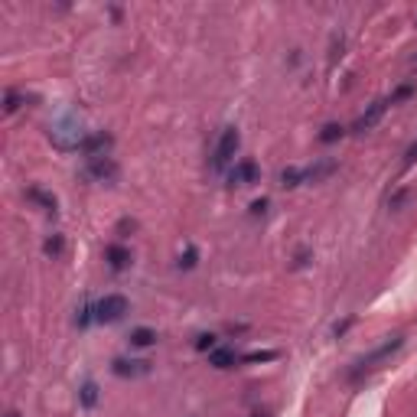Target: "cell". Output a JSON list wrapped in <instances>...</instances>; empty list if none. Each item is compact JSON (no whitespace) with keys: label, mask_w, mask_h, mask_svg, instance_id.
<instances>
[{"label":"cell","mask_w":417,"mask_h":417,"mask_svg":"<svg viewBox=\"0 0 417 417\" xmlns=\"http://www.w3.org/2000/svg\"><path fill=\"white\" fill-rule=\"evenodd\" d=\"M49 141H52L56 150L72 153V150H82V147H85L88 131L76 111H66L62 118H56V121L49 124Z\"/></svg>","instance_id":"1"},{"label":"cell","mask_w":417,"mask_h":417,"mask_svg":"<svg viewBox=\"0 0 417 417\" xmlns=\"http://www.w3.org/2000/svg\"><path fill=\"white\" fill-rule=\"evenodd\" d=\"M401 346H404V336H388V339L381 342V346H375V349H372L369 355H362V359L355 362V369H352L349 375H352V379H359V375H365V372L379 369L381 362L391 359V355H395V352H398Z\"/></svg>","instance_id":"2"},{"label":"cell","mask_w":417,"mask_h":417,"mask_svg":"<svg viewBox=\"0 0 417 417\" xmlns=\"http://www.w3.org/2000/svg\"><path fill=\"white\" fill-rule=\"evenodd\" d=\"M238 143H241V137H238L235 127H225V131L218 134V141H215V150H212V160H208V167L215 173H222L228 167V163L235 160V153H238Z\"/></svg>","instance_id":"3"},{"label":"cell","mask_w":417,"mask_h":417,"mask_svg":"<svg viewBox=\"0 0 417 417\" xmlns=\"http://www.w3.org/2000/svg\"><path fill=\"white\" fill-rule=\"evenodd\" d=\"M127 310H131V304H127V297L124 294H104L95 304V320L98 323H118V320H124V313Z\"/></svg>","instance_id":"4"},{"label":"cell","mask_w":417,"mask_h":417,"mask_svg":"<svg viewBox=\"0 0 417 417\" xmlns=\"http://www.w3.org/2000/svg\"><path fill=\"white\" fill-rule=\"evenodd\" d=\"M388 104H391L388 98H375V101H372L369 108H365V111H362L359 118L352 121V134H365V131H372V127H375V124H379L381 118H385Z\"/></svg>","instance_id":"5"},{"label":"cell","mask_w":417,"mask_h":417,"mask_svg":"<svg viewBox=\"0 0 417 417\" xmlns=\"http://www.w3.org/2000/svg\"><path fill=\"white\" fill-rule=\"evenodd\" d=\"M257 180H261V167L255 160H238L228 170V186H251Z\"/></svg>","instance_id":"6"},{"label":"cell","mask_w":417,"mask_h":417,"mask_svg":"<svg viewBox=\"0 0 417 417\" xmlns=\"http://www.w3.org/2000/svg\"><path fill=\"white\" fill-rule=\"evenodd\" d=\"M150 362L147 359H114L111 362V372L118 375V379H141V375H150Z\"/></svg>","instance_id":"7"},{"label":"cell","mask_w":417,"mask_h":417,"mask_svg":"<svg viewBox=\"0 0 417 417\" xmlns=\"http://www.w3.org/2000/svg\"><path fill=\"white\" fill-rule=\"evenodd\" d=\"M85 176L95 183H111L114 176H118V163H114L111 157H95V160H88Z\"/></svg>","instance_id":"8"},{"label":"cell","mask_w":417,"mask_h":417,"mask_svg":"<svg viewBox=\"0 0 417 417\" xmlns=\"http://www.w3.org/2000/svg\"><path fill=\"white\" fill-rule=\"evenodd\" d=\"M332 173H336V160H332V157H323V160L304 167V183H323L326 176H332Z\"/></svg>","instance_id":"9"},{"label":"cell","mask_w":417,"mask_h":417,"mask_svg":"<svg viewBox=\"0 0 417 417\" xmlns=\"http://www.w3.org/2000/svg\"><path fill=\"white\" fill-rule=\"evenodd\" d=\"M108 147H111V134H88L85 147H82V153H88V160H95V157H108Z\"/></svg>","instance_id":"10"},{"label":"cell","mask_w":417,"mask_h":417,"mask_svg":"<svg viewBox=\"0 0 417 417\" xmlns=\"http://www.w3.org/2000/svg\"><path fill=\"white\" fill-rule=\"evenodd\" d=\"M104 257H108V267H111V271H124V267L131 264V251L124 245H108Z\"/></svg>","instance_id":"11"},{"label":"cell","mask_w":417,"mask_h":417,"mask_svg":"<svg viewBox=\"0 0 417 417\" xmlns=\"http://www.w3.org/2000/svg\"><path fill=\"white\" fill-rule=\"evenodd\" d=\"M235 362H238V355L228 346H215V349L208 352V365H215V369H232Z\"/></svg>","instance_id":"12"},{"label":"cell","mask_w":417,"mask_h":417,"mask_svg":"<svg viewBox=\"0 0 417 417\" xmlns=\"http://www.w3.org/2000/svg\"><path fill=\"white\" fill-rule=\"evenodd\" d=\"M27 196H29L33 202H36V206H43V212H49V215H56V196H52V192L39 190V186H29Z\"/></svg>","instance_id":"13"},{"label":"cell","mask_w":417,"mask_h":417,"mask_svg":"<svg viewBox=\"0 0 417 417\" xmlns=\"http://www.w3.org/2000/svg\"><path fill=\"white\" fill-rule=\"evenodd\" d=\"M131 346H137V349H147V346H153L157 342V332L150 330V326H137V330H131Z\"/></svg>","instance_id":"14"},{"label":"cell","mask_w":417,"mask_h":417,"mask_svg":"<svg viewBox=\"0 0 417 417\" xmlns=\"http://www.w3.org/2000/svg\"><path fill=\"white\" fill-rule=\"evenodd\" d=\"M304 183V170L300 167H287V170H281V186L284 190H297Z\"/></svg>","instance_id":"15"},{"label":"cell","mask_w":417,"mask_h":417,"mask_svg":"<svg viewBox=\"0 0 417 417\" xmlns=\"http://www.w3.org/2000/svg\"><path fill=\"white\" fill-rule=\"evenodd\" d=\"M78 401H82L85 408H92V404H95V401H98V385H95V381H85V385H82V391H78Z\"/></svg>","instance_id":"16"},{"label":"cell","mask_w":417,"mask_h":417,"mask_svg":"<svg viewBox=\"0 0 417 417\" xmlns=\"http://www.w3.org/2000/svg\"><path fill=\"white\" fill-rule=\"evenodd\" d=\"M342 134H346V127H339V124H326V127H323V134H320V141L323 143H332V141H339Z\"/></svg>","instance_id":"17"},{"label":"cell","mask_w":417,"mask_h":417,"mask_svg":"<svg viewBox=\"0 0 417 417\" xmlns=\"http://www.w3.org/2000/svg\"><path fill=\"white\" fill-rule=\"evenodd\" d=\"M20 101H27V98L20 95V92H13V88H10V92H7V98H3V111H7V114H13V111H17V108H20Z\"/></svg>","instance_id":"18"},{"label":"cell","mask_w":417,"mask_h":417,"mask_svg":"<svg viewBox=\"0 0 417 417\" xmlns=\"http://www.w3.org/2000/svg\"><path fill=\"white\" fill-rule=\"evenodd\" d=\"M411 95H414V82H408V85L395 88V92H391V98H388V101H391V104H398V101H404V98H411Z\"/></svg>","instance_id":"19"},{"label":"cell","mask_w":417,"mask_h":417,"mask_svg":"<svg viewBox=\"0 0 417 417\" xmlns=\"http://www.w3.org/2000/svg\"><path fill=\"white\" fill-rule=\"evenodd\" d=\"M196 349H199V352H212V349H215V336H212V332L196 336Z\"/></svg>","instance_id":"20"},{"label":"cell","mask_w":417,"mask_h":417,"mask_svg":"<svg viewBox=\"0 0 417 417\" xmlns=\"http://www.w3.org/2000/svg\"><path fill=\"white\" fill-rule=\"evenodd\" d=\"M43 251H46V255H59V251H62V238L52 235V238L46 241V245H43Z\"/></svg>","instance_id":"21"},{"label":"cell","mask_w":417,"mask_h":417,"mask_svg":"<svg viewBox=\"0 0 417 417\" xmlns=\"http://www.w3.org/2000/svg\"><path fill=\"white\" fill-rule=\"evenodd\" d=\"M176 264H180V267H192V264H196V248H190L186 255H180V261H176Z\"/></svg>","instance_id":"22"},{"label":"cell","mask_w":417,"mask_h":417,"mask_svg":"<svg viewBox=\"0 0 417 417\" xmlns=\"http://www.w3.org/2000/svg\"><path fill=\"white\" fill-rule=\"evenodd\" d=\"M414 163H417V141L411 143L408 150H404V167H414Z\"/></svg>","instance_id":"23"},{"label":"cell","mask_w":417,"mask_h":417,"mask_svg":"<svg viewBox=\"0 0 417 417\" xmlns=\"http://www.w3.org/2000/svg\"><path fill=\"white\" fill-rule=\"evenodd\" d=\"M267 359H274V352H251L248 355V362H267Z\"/></svg>","instance_id":"24"},{"label":"cell","mask_w":417,"mask_h":417,"mask_svg":"<svg viewBox=\"0 0 417 417\" xmlns=\"http://www.w3.org/2000/svg\"><path fill=\"white\" fill-rule=\"evenodd\" d=\"M264 208H267V199H257V202H251V212H255V215H261Z\"/></svg>","instance_id":"25"},{"label":"cell","mask_w":417,"mask_h":417,"mask_svg":"<svg viewBox=\"0 0 417 417\" xmlns=\"http://www.w3.org/2000/svg\"><path fill=\"white\" fill-rule=\"evenodd\" d=\"M7 417H20V414H17V411H10V414H7Z\"/></svg>","instance_id":"26"},{"label":"cell","mask_w":417,"mask_h":417,"mask_svg":"<svg viewBox=\"0 0 417 417\" xmlns=\"http://www.w3.org/2000/svg\"><path fill=\"white\" fill-rule=\"evenodd\" d=\"M251 417H267V414H251Z\"/></svg>","instance_id":"27"}]
</instances>
